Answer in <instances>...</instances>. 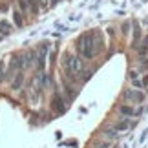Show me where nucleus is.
<instances>
[{
  "label": "nucleus",
  "mask_w": 148,
  "mask_h": 148,
  "mask_svg": "<svg viewBox=\"0 0 148 148\" xmlns=\"http://www.w3.org/2000/svg\"><path fill=\"white\" fill-rule=\"evenodd\" d=\"M97 33H84V35L77 40V51H79V55L84 57V59H93L95 53H97V49L101 48L99 44L101 42V38L97 40Z\"/></svg>",
  "instance_id": "nucleus-1"
},
{
  "label": "nucleus",
  "mask_w": 148,
  "mask_h": 148,
  "mask_svg": "<svg viewBox=\"0 0 148 148\" xmlns=\"http://www.w3.org/2000/svg\"><path fill=\"white\" fill-rule=\"evenodd\" d=\"M62 66H64L68 77H71V79L81 77V73H82V60L79 59V55L68 53L64 57V60H62Z\"/></svg>",
  "instance_id": "nucleus-2"
},
{
  "label": "nucleus",
  "mask_w": 148,
  "mask_h": 148,
  "mask_svg": "<svg viewBox=\"0 0 148 148\" xmlns=\"http://www.w3.org/2000/svg\"><path fill=\"white\" fill-rule=\"evenodd\" d=\"M128 79H130V84H132L134 88H137V90H145V88H146L148 77H146V79H143V77H141V71L132 70V71L128 73Z\"/></svg>",
  "instance_id": "nucleus-3"
},
{
  "label": "nucleus",
  "mask_w": 148,
  "mask_h": 148,
  "mask_svg": "<svg viewBox=\"0 0 148 148\" xmlns=\"http://www.w3.org/2000/svg\"><path fill=\"white\" fill-rule=\"evenodd\" d=\"M124 99L128 102H143L145 101V92L143 90H137V88H132V90H126L124 92Z\"/></svg>",
  "instance_id": "nucleus-4"
},
{
  "label": "nucleus",
  "mask_w": 148,
  "mask_h": 148,
  "mask_svg": "<svg viewBox=\"0 0 148 148\" xmlns=\"http://www.w3.org/2000/svg\"><path fill=\"white\" fill-rule=\"evenodd\" d=\"M132 121H128V117H124V119H121V121H117L115 124H113V128H115L117 130V132L119 134H121V132H126V130H130V128H132Z\"/></svg>",
  "instance_id": "nucleus-5"
},
{
  "label": "nucleus",
  "mask_w": 148,
  "mask_h": 148,
  "mask_svg": "<svg viewBox=\"0 0 148 148\" xmlns=\"http://www.w3.org/2000/svg\"><path fill=\"white\" fill-rule=\"evenodd\" d=\"M119 112H121L123 117H134V115H137V110H134L130 104H123L121 108H119Z\"/></svg>",
  "instance_id": "nucleus-6"
},
{
  "label": "nucleus",
  "mask_w": 148,
  "mask_h": 148,
  "mask_svg": "<svg viewBox=\"0 0 148 148\" xmlns=\"http://www.w3.org/2000/svg\"><path fill=\"white\" fill-rule=\"evenodd\" d=\"M53 108H55L57 112H64L66 106L62 104V99H60V97H55V99H53Z\"/></svg>",
  "instance_id": "nucleus-7"
},
{
  "label": "nucleus",
  "mask_w": 148,
  "mask_h": 148,
  "mask_svg": "<svg viewBox=\"0 0 148 148\" xmlns=\"http://www.w3.org/2000/svg\"><path fill=\"white\" fill-rule=\"evenodd\" d=\"M9 31H11V26H9V22H0V33L2 35H9Z\"/></svg>",
  "instance_id": "nucleus-8"
},
{
  "label": "nucleus",
  "mask_w": 148,
  "mask_h": 148,
  "mask_svg": "<svg viewBox=\"0 0 148 148\" xmlns=\"http://www.w3.org/2000/svg\"><path fill=\"white\" fill-rule=\"evenodd\" d=\"M104 135H106L108 139H117L119 137V132H117L115 128H110V130H104Z\"/></svg>",
  "instance_id": "nucleus-9"
},
{
  "label": "nucleus",
  "mask_w": 148,
  "mask_h": 148,
  "mask_svg": "<svg viewBox=\"0 0 148 148\" xmlns=\"http://www.w3.org/2000/svg\"><path fill=\"white\" fill-rule=\"evenodd\" d=\"M26 2V8H31L33 13H37V0H24Z\"/></svg>",
  "instance_id": "nucleus-10"
},
{
  "label": "nucleus",
  "mask_w": 148,
  "mask_h": 148,
  "mask_svg": "<svg viewBox=\"0 0 148 148\" xmlns=\"http://www.w3.org/2000/svg\"><path fill=\"white\" fill-rule=\"evenodd\" d=\"M13 18H15V24L16 26H22V16H20V11H15V13H13Z\"/></svg>",
  "instance_id": "nucleus-11"
},
{
  "label": "nucleus",
  "mask_w": 148,
  "mask_h": 148,
  "mask_svg": "<svg viewBox=\"0 0 148 148\" xmlns=\"http://www.w3.org/2000/svg\"><path fill=\"white\" fill-rule=\"evenodd\" d=\"M92 148H110V143H95Z\"/></svg>",
  "instance_id": "nucleus-12"
},
{
  "label": "nucleus",
  "mask_w": 148,
  "mask_h": 148,
  "mask_svg": "<svg viewBox=\"0 0 148 148\" xmlns=\"http://www.w3.org/2000/svg\"><path fill=\"white\" fill-rule=\"evenodd\" d=\"M38 4H40V5H42V8H46V5L49 4V0H38Z\"/></svg>",
  "instance_id": "nucleus-13"
}]
</instances>
